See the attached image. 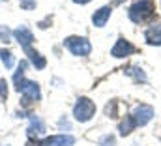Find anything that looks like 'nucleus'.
Segmentation results:
<instances>
[{"label": "nucleus", "mask_w": 161, "mask_h": 146, "mask_svg": "<svg viewBox=\"0 0 161 146\" xmlns=\"http://www.w3.org/2000/svg\"><path fill=\"white\" fill-rule=\"evenodd\" d=\"M64 47L75 54V56H88L90 51H92V45L86 37H80V36H69L64 39Z\"/></svg>", "instance_id": "obj_1"}, {"label": "nucleus", "mask_w": 161, "mask_h": 146, "mask_svg": "<svg viewBox=\"0 0 161 146\" xmlns=\"http://www.w3.org/2000/svg\"><path fill=\"white\" fill-rule=\"evenodd\" d=\"M154 13V6L150 0H137L131 8H129V19L133 23H142L146 19H150Z\"/></svg>", "instance_id": "obj_2"}, {"label": "nucleus", "mask_w": 161, "mask_h": 146, "mask_svg": "<svg viewBox=\"0 0 161 146\" xmlns=\"http://www.w3.org/2000/svg\"><path fill=\"white\" fill-rule=\"evenodd\" d=\"M94 114H96V105H94V101L88 99V98H79V101H77L75 107H73V116H75V120H77V122H88V120H92Z\"/></svg>", "instance_id": "obj_3"}, {"label": "nucleus", "mask_w": 161, "mask_h": 146, "mask_svg": "<svg viewBox=\"0 0 161 146\" xmlns=\"http://www.w3.org/2000/svg\"><path fill=\"white\" fill-rule=\"evenodd\" d=\"M15 90L21 92L26 99H32V101H38V99L41 98L40 86H38V82H34V81H26V79H23V81L15 86Z\"/></svg>", "instance_id": "obj_4"}, {"label": "nucleus", "mask_w": 161, "mask_h": 146, "mask_svg": "<svg viewBox=\"0 0 161 146\" xmlns=\"http://www.w3.org/2000/svg\"><path fill=\"white\" fill-rule=\"evenodd\" d=\"M131 116H133V120H135L137 126H146L154 118V109L150 105H139V107H135Z\"/></svg>", "instance_id": "obj_5"}, {"label": "nucleus", "mask_w": 161, "mask_h": 146, "mask_svg": "<svg viewBox=\"0 0 161 146\" xmlns=\"http://www.w3.org/2000/svg\"><path fill=\"white\" fill-rule=\"evenodd\" d=\"M38 146H73L75 144V137L71 135H54V137H47L41 143H36Z\"/></svg>", "instance_id": "obj_6"}, {"label": "nucleus", "mask_w": 161, "mask_h": 146, "mask_svg": "<svg viewBox=\"0 0 161 146\" xmlns=\"http://www.w3.org/2000/svg\"><path fill=\"white\" fill-rule=\"evenodd\" d=\"M133 51H135V47H133V45H131L127 39L120 37V39L116 41V45L111 49V54H113L114 58H125V56L133 54Z\"/></svg>", "instance_id": "obj_7"}, {"label": "nucleus", "mask_w": 161, "mask_h": 146, "mask_svg": "<svg viewBox=\"0 0 161 146\" xmlns=\"http://www.w3.org/2000/svg\"><path fill=\"white\" fill-rule=\"evenodd\" d=\"M13 37L19 41V45L23 47V51L28 49V47L32 45V41H34V34H32L26 26H19V28H15V30H13Z\"/></svg>", "instance_id": "obj_8"}, {"label": "nucleus", "mask_w": 161, "mask_h": 146, "mask_svg": "<svg viewBox=\"0 0 161 146\" xmlns=\"http://www.w3.org/2000/svg\"><path fill=\"white\" fill-rule=\"evenodd\" d=\"M111 6H103V8H99V9H96V13L92 15V23H94V26H97V28H103L105 25H107V21H109V17H111Z\"/></svg>", "instance_id": "obj_9"}, {"label": "nucleus", "mask_w": 161, "mask_h": 146, "mask_svg": "<svg viewBox=\"0 0 161 146\" xmlns=\"http://www.w3.org/2000/svg\"><path fill=\"white\" fill-rule=\"evenodd\" d=\"M25 54L28 56V60L32 62V66L36 68V70H43L45 66H47V60L41 56L38 51H34L32 47H28V49H25Z\"/></svg>", "instance_id": "obj_10"}, {"label": "nucleus", "mask_w": 161, "mask_h": 146, "mask_svg": "<svg viewBox=\"0 0 161 146\" xmlns=\"http://www.w3.org/2000/svg\"><path fill=\"white\" fill-rule=\"evenodd\" d=\"M148 45H161V26H152L144 32Z\"/></svg>", "instance_id": "obj_11"}, {"label": "nucleus", "mask_w": 161, "mask_h": 146, "mask_svg": "<svg viewBox=\"0 0 161 146\" xmlns=\"http://www.w3.org/2000/svg\"><path fill=\"white\" fill-rule=\"evenodd\" d=\"M133 127H137L133 116H125V118L120 122V126H118V133H120L122 137H125V135H129V133L133 131Z\"/></svg>", "instance_id": "obj_12"}, {"label": "nucleus", "mask_w": 161, "mask_h": 146, "mask_svg": "<svg viewBox=\"0 0 161 146\" xmlns=\"http://www.w3.org/2000/svg\"><path fill=\"white\" fill-rule=\"evenodd\" d=\"M0 58H2V62H4V66H6V70H11V68H13V64H15V58H13L11 51H6V49H2V51H0Z\"/></svg>", "instance_id": "obj_13"}, {"label": "nucleus", "mask_w": 161, "mask_h": 146, "mask_svg": "<svg viewBox=\"0 0 161 146\" xmlns=\"http://www.w3.org/2000/svg\"><path fill=\"white\" fill-rule=\"evenodd\" d=\"M127 75H131L137 82H141V81L144 82V81H146V75H144V71H142V70H139V68H129V70H127Z\"/></svg>", "instance_id": "obj_14"}, {"label": "nucleus", "mask_w": 161, "mask_h": 146, "mask_svg": "<svg viewBox=\"0 0 161 146\" xmlns=\"http://www.w3.org/2000/svg\"><path fill=\"white\" fill-rule=\"evenodd\" d=\"M30 122H32L30 133H41V131H43V122H41L38 116H30Z\"/></svg>", "instance_id": "obj_15"}, {"label": "nucleus", "mask_w": 161, "mask_h": 146, "mask_svg": "<svg viewBox=\"0 0 161 146\" xmlns=\"http://www.w3.org/2000/svg\"><path fill=\"white\" fill-rule=\"evenodd\" d=\"M0 98L2 99L8 98V82H6V79H0Z\"/></svg>", "instance_id": "obj_16"}, {"label": "nucleus", "mask_w": 161, "mask_h": 146, "mask_svg": "<svg viewBox=\"0 0 161 146\" xmlns=\"http://www.w3.org/2000/svg\"><path fill=\"white\" fill-rule=\"evenodd\" d=\"M99 143H101V146H114L116 141H114V137H113V135H105Z\"/></svg>", "instance_id": "obj_17"}, {"label": "nucleus", "mask_w": 161, "mask_h": 146, "mask_svg": "<svg viewBox=\"0 0 161 146\" xmlns=\"http://www.w3.org/2000/svg\"><path fill=\"white\" fill-rule=\"evenodd\" d=\"M0 41H9V30L0 26Z\"/></svg>", "instance_id": "obj_18"}, {"label": "nucleus", "mask_w": 161, "mask_h": 146, "mask_svg": "<svg viewBox=\"0 0 161 146\" xmlns=\"http://www.w3.org/2000/svg\"><path fill=\"white\" fill-rule=\"evenodd\" d=\"M21 6H23V9H34L36 8L34 0H21Z\"/></svg>", "instance_id": "obj_19"}, {"label": "nucleus", "mask_w": 161, "mask_h": 146, "mask_svg": "<svg viewBox=\"0 0 161 146\" xmlns=\"http://www.w3.org/2000/svg\"><path fill=\"white\" fill-rule=\"evenodd\" d=\"M73 2H75V4H88L90 0H73Z\"/></svg>", "instance_id": "obj_20"}, {"label": "nucleus", "mask_w": 161, "mask_h": 146, "mask_svg": "<svg viewBox=\"0 0 161 146\" xmlns=\"http://www.w3.org/2000/svg\"><path fill=\"white\" fill-rule=\"evenodd\" d=\"M114 2H116V4H120V2H122V0H114Z\"/></svg>", "instance_id": "obj_21"}]
</instances>
